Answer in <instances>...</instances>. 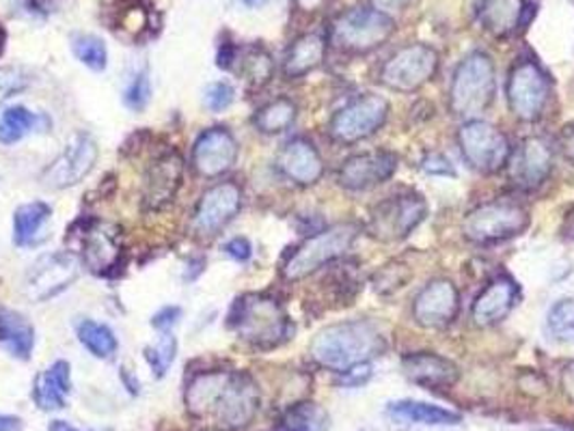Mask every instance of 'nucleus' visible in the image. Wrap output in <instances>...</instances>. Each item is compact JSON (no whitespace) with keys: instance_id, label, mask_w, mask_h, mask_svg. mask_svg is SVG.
<instances>
[{"instance_id":"nucleus-1","label":"nucleus","mask_w":574,"mask_h":431,"mask_svg":"<svg viewBox=\"0 0 574 431\" xmlns=\"http://www.w3.org/2000/svg\"><path fill=\"white\" fill-rule=\"evenodd\" d=\"M387 349V341L376 323L367 320L333 323L322 328L309 345L316 365L344 373L347 369L369 362Z\"/></svg>"},{"instance_id":"nucleus-2","label":"nucleus","mask_w":574,"mask_h":431,"mask_svg":"<svg viewBox=\"0 0 574 431\" xmlns=\"http://www.w3.org/2000/svg\"><path fill=\"white\" fill-rule=\"evenodd\" d=\"M228 325L240 341L257 349H274L290 341L294 332L285 307L270 294H244L235 298Z\"/></svg>"},{"instance_id":"nucleus-3","label":"nucleus","mask_w":574,"mask_h":431,"mask_svg":"<svg viewBox=\"0 0 574 431\" xmlns=\"http://www.w3.org/2000/svg\"><path fill=\"white\" fill-rule=\"evenodd\" d=\"M497 76L492 59L484 52H471L456 70L452 89H450V107L452 112L464 119H479L494 100Z\"/></svg>"},{"instance_id":"nucleus-4","label":"nucleus","mask_w":574,"mask_h":431,"mask_svg":"<svg viewBox=\"0 0 574 431\" xmlns=\"http://www.w3.org/2000/svg\"><path fill=\"white\" fill-rule=\"evenodd\" d=\"M356 235H358V229L354 224L342 222V224H333V226L307 237L285 259V263L281 268L283 279L290 283H296V281H303V279L316 274L320 268L344 257L345 253L352 248Z\"/></svg>"},{"instance_id":"nucleus-5","label":"nucleus","mask_w":574,"mask_h":431,"mask_svg":"<svg viewBox=\"0 0 574 431\" xmlns=\"http://www.w3.org/2000/svg\"><path fill=\"white\" fill-rule=\"evenodd\" d=\"M395 30L391 15L378 9H347L331 22V44L347 52L363 54L382 46Z\"/></svg>"},{"instance_id":"nucleus-6","label":"nucleus","mask_w":574,"mask_h":431,"mask_svg":"<svg viewBox=\"0 0 574 431\" xmlns=\"http://www.w3.org/2000/svg\"><path fill=\"white\" fill-rule=\"evenodd\" d=\"M529 226V212L514 201H490L473 208L462 220V233L475 244H494L521 235Z\"/></svg>"},{"instance_id":"nucleus-7","label":"nucleus","mask_w":574,"mask_h":431,"mask_svg":"<svg viewBox=\"0 0 574 431\" xmlns=\"http://www.w3.org/2000/svg\"><path fill=\"white\" fill-rule=\"evenodd\" d=\"M505 94L514 116L521 121H538L551 102L553 83L534 59H521L510 70Z\"/></svg>"},{"instance_id":"nucleus-8","label":"nucleus","mask_w":574,"mask_h":431,"mask_svg":"<svg viewBox=\"0 0 574 431\" xmlns=\"http://www.w3.org/2000/svg\"><path fill=\"white\" fill-rule=\"evenodd\" d=\"M98 143L89 132H74L63 151L44 169L41 184L50 190H68L85 182L98 164Z\"/></svg>"},{"instance_id":"nucleus-9","label":"nucleus","mask_w":574,"mask_h":431,"mask_svg":"<svg viewBox=\"0 0 574 431\" xmlns=\"http://www.w3.org/2000/svg\"><path fill=\"white\" fill-rule=\"evenodd\" d=\"M460 151L466 164L484 175H492L501 171L510 156L512 145L508 136L486 121H466L459 132Z\"/></svg>"},{"instance_id":"nucleus-10","label":"nucleus","mask_w":574,"mask_h":431,"mask_svg":"<svg viewBox=\"0 0 574 431\" xmlns=\"http://www.w3.org/2000/svg\"><path fill=\"white\" fill-rule=\"evenodd\" d=\"M439 70V52L428 44H413L398 50L382 67L380 83L398 94L419 91Z\"/></svg>"},{"instance_id":"nucleus-11","label":"nucleus","mask_w":574,"mask_h":431,"mask_svg":"<svg viewBox=\"0 0 574 431\" xmlns=\"http://www.w3.org/2000/svg\"><path fill=\"white\" fill-rule=\"evenodd\" d=\"M81 259L68 250L41 255L24 276V296L35 305L57 298L81 276Z\"/></svg>"},{"instance_id":"nucleus-12","label":"nucleus","mask_w":574,"mask_h":431,"mask_svg":"<svg viewBox=\"0 0 574 431\" xmlns=\"http://www.w3.org/2000/svg\"><path fill=\"white\" fill-rule=\"evenodd\" d=\"M242 201H244V193L240 184L231 180L210 186L193 210L191 231L201 239H210L219 235L231 220L240 214Z\"/></svg>"},{"instance_id":"nucleus-13","label":"nucleus","mask_w":574,"mask_h":431,"mask_svg":"<svg viewBox=\"0 0 574 431\" xmlns=\"http://www.w3.org/2000/svg\"><path fill=\"white\" fill-rule=\"evenodd\" d=\"M428 216V204L417 193L391 197L374 208L369 233L382 242H395L411 235Z\"/></svg>"},{"instance_id":"nucleus-14","label":"nucleus","mask_w":574,"mask_h":431,"mask_svg":"<svg viewBox=\"0 0 574 431\" xmlns=\"http://www.w3.org/2000/svg\"><path fill=\"white\" fill-rule=\"evenodd\" d=\"M389 119V102L382 96L367 94L352 100L347 107L338 110L331 119L329 134L333 140L352 145L376 134Z\"/></svg>"},{"instance_id":"nucleus-15","label":"nucleus","mask_w":574,"mask_h":431,"mask_svg":"<svg viewBox=\"0 0 574 431\" xmlns=\"http://www.w3.org/2000/svg\"><path fill=\"white\" fill-rule=\"evenodd\" d=\"M259 404L261 395L253 375L233 371L212 412L221 431H240L253 423L259 412Z\"/></svg>"},{"instance_id":"nucleus-16","label":"nucleus","mask_w":574,"mask_h":431,"mask_svg":"<svg viewBox=\"0 0 574 431\" xmlns=\"http://www.w3.org/2000/svg\"><path fill=\"white\" fill-rule=\"evenodd\" d=\"M186 162L180 151L169 149L154 158L143 180V208L147 212H160L169 208L184 186Z\"/></svg>"},{"instance_id":"nucleus-17","label":"nucleus","mask_w":574,"mask_h":431,"mask_svg":"<svg viewBox=\"0 0 574 431\" xmlns=\"http://www.w3.org/2000/svg\"><path fill=\"white\" fill-rule=\"evenodd\" d=\"M240 145L230 127L215 125L204 130L191 151V164L195 173L204 180H219L237 162Z\"/></svg>"},{"instance_id":"nucleus-18","label":"nucleus","mask_w":574,"mask_h":431,"mask_svg":"<svg viewBox=\"0 0 574 431\" xmlns=\"http://www.w3.org/2000/svg\"><path fill=\"white\" fill-rule=\"evenodd\" d=\"M553 147L547 138H525L516 149H512V156L505 164L510 182L521 190L542 186L553 171Z\"/></svg>"},{"instance_id":"nucleus-19","label":"nucleus","mask_w":574,"mask_h":431,"mask_svg":"<svg viewBox=\"0 0 574 431\" xmlns=\"http://www.w3.org/2000/svg\"><path fill=\"white\" fill-rule=\"evenodd\" d=\"M83 229L78 233V242H81V263L98 276H109L113 274L119 263H121V244L117 237L115 231L89 220V222H81Z\"/></svg>"},{"instance_id":"nucleus-20","label":"nucleus","mask_w":574,"mask_h":431,"mask_svg":"<svg viewBox=\"0 0 574 431\" xmlns=\"http://www.w3.org/2000/svg\"><path fill=\"white\" fill-rule=\"evenodd\" d=\"M398 156L391 151H367L345 158L338 171V182L345 190H369L393 177Z\"/></svg>"},{"instance_id":"nucleus-21","label":"nucleus","mask_w":574,"mask_h":431,"mask_svg":"<svg viewBox=\"0 0 574 431\" xmlns=\"http://www.w3.org/2000/svg\"><path fill=\"white\" fill-rule=\"evenodd\" d=\"M460 311V294L448 279L430 281L415 298L413 316L424 328H445L456 320Z\"/></svg>"},{"instance_id":"nucleus-22","label":"nucleus","mask_w":574,"mask_h":431,"mask_svg":"<svg viewBox=\"0 0 574 431\" xmlns=\"http://www.w3.org/2000/svg\"><path fill=\"white\" fill-rule=\"evenodd\" d=\"M277 169L292 184L307 188L316 186L322 180L325 160L312 140L298 136L281 147L277 156Z\"/></svg>"},{"instance_id":"nucleus-23","label":"nucleus","mask_w":574,"mask_h":431,"mask_svg":"<svg viewBox=\"0 0 574 431\" xmlns=\"http://www.w3.org/2000/svg\"><path fill=\"white\" fill-rule=\"evenodd\" d=\"M404 375L426 389L452 386L459 380V365L432 352H415L402 358Z\"/></svg>"},{"instance_id":"nucleus-24","label":"nucleus","mask_w":574,"mask_h":431,"mask_svg":"<svg viewBox=\"0 0 574 431\" xmlns=\"http://www.w3.org/2000/svg\"><path fill=\"white\" fill-rule=\"evenodd\" d=\"M521 296L518 285L510 276L494 279L475 300L473 305V322L479 328H488L494 323L503 322L510 311L514 309Z\"/></svg>"},{"instance_id":"nucleus-25","label":"nucleus","mask_w":574,"mask_h":431,"mask_svg":"<svg viewBox=\"0 0 574 431\" xmlns=\"http://www.w3.org/2000/svg\"><path fill=\"white\" fill-rule=\"evenodd\" d=\"M231 373L233 371H225V369H208V371L193 373L191 380L186 382V391H184L186 412L195 419L210 415L215 410L223 389L228 386Z\"/></svg>"},{"instance_id":"nucleus-26","label":"nucleus","mask_w":574,"mask_h":431,"mask_svg":"<svg viewBox=\"0 0 574 431\" xmlns=\"http://www.w3.org/2000/svg\"><path fill=\"white\" fill-rule=\"evenodd\" d=\"M72 393V367L68 360H57L33 382V399L39 410L57 412L63 410Z\"/></svg>"},{"instance_id":"nucleus-27","label":"nucleus","mask_w":574,"mask_h":431,"mask_svg":"<svg viewBox=\"0 0 574 431\" xmlns=\"http://www.w3.org/2000/svg\"><path fill=\"white\" fill-rule=\"evenodd\" d=\"M525 0H477V17L481 26L497 35L508 37L527 24Z\"/></svg>"},{"instance_id":"nucleus-28","label":"nucleus","mask_w":574,"mask_h":431,"mask_svg":"<svg viewBox=\"0 0 574 431\" xmlns=\"http://www.w3.org/2000/svg\"><path fill=\"white\" fill-rule=\"evenodd\" d=\"M327 57V37L320 33H305L294 39L283 59V76L288 81L303 78L318 70Z\"/></svg>"},{"instance_id":"nucleus-29","label":"nucleus","mask_w":574,"mask_h":431,"mask_svg":"<svg viewBox=\"0 0 574 431\" xmlns=\"http://www.w3.org/2000/svg\"><path fill=\"white\" fill-rule=\"evenodd\" d=\"M0 347L13 358L28 360L35 347V325L17 311L0 309Z\"/></svg>"},{"instance_id":"nucleus-30","label":"nucleus","mask_w":574,"mask_h":431,"mask_svg":"<svg viewBox=\"0 0 574 431\" xmlns=\"http://www.w3.org/2000/svg\"><path fill=\"white\" fill-rule=\"evenodd\" d=\"M52 218V208L44 201H30L13 212V242L20 248L35 246L44 239V229Z\"/></svg>"},{"instance_id":"nucleus-31","label":"nucleus","mask_w":574,"mask_h":431,"mask_svg":"<svg viewBox=\"0 0 574 431\" xmlns=\"http://www.w3.org/2000/svg\"><path fill=\"white\" fill-rule=\"evenodd\" d=\"M387 415L395 421L417 423V426H459L460 423L459 415L445 408L424 404V402H413V399L391 402L387 406Z\"/></svg>"},{"instance_id":"nucleus-32","label":"nucleus","mask_w":574,"mask_h":431,"mask_svg":"<svg viewBox=\"0 0 574 431\" xmlns=\"http://www.w3.org/2000/svg\"><path fill=\"white\" fill-rule=\"evenodd\" d=\"M233 65H237V74L248 83L251 89L266 87L274 76V61L270 52L261 46H251L246 50H240L235 54Z\"/></svg>"},{"instance_id":"nucleus-33","label":"nucleus","mask_w":574,"mask_h":431,"mask_svg":"<svg viewBox=\"0 0 574 431\" xmlns=\"http://www.w3.org/2000/svg\"><path fill=\"white\" fill-rule=\"evenodd\" d=\"M281 431H327L329 430V412L314 402H301L290 406L279 419Z\"/></svg>"},{"instance_id":"nucleus-34","label":"nucleus","mask_w":574,"mask_h":431,"mask_svg":"<svg viewBox=\"0 0 574 431\" xmlns=\"http://www.w3.org/2000/svg\"><path fill=\"white\" fill-rule=\"evenodd\" d=\"M296 114H298V108L290 98H277L255 112L253 125L261 134H281L294 125Z\"/></svg>"},{"instance_id":"nucleus-35","label":"nucleus","mask_w":574,"mask_h":431,"mask_svg":"<svg viewBox=\"0 0 574 431\" xmlns=\"http://www.w3.org/2000/svg\"><path fill=\"white\" fill-rule=\"evenodd\" d=\"M76 336L100 360H111L119 349L115 332L107 323L83 320L76 325Z\"/></svg>"},{"instance_id":"nucleus-36","label":"nucleus","mask_w":574,"mask_h":431,"mask_svg":"<svg viewBox=\"0 0 574 431\" xmlns=\"http://www.w3.org/2000/svg\"><path fill=\"white\" fill-rule=\"evenodd\" d=\"M44 116L26 107H9L0 112V145H15L39 127Z\"/></svg>"},{"instance_id":"nucleus-37","label":"nucleus","mask_w":574,"mask_h":431,"mask_svg":"<svg viewBox=\"0 0 574 431\" xmlns=\"http://www.w3.org/2000/svg\"><path fill=\"white\" fill-rule=\"evenodd\" d=\"M74 57L94 72H105L109 65L107 44L96 35H74L72 37Z\"/></svg>"},{"instance_id":"nucleus-38","label":"nucleus","mask_w":574,"mask_h":431,"mask_svg":"<svg viewBox=\"0 0 574 431\" xmlns=\"http://www.w3.org/2000/svg\"><path fill=\"white\" fill-rule=\"evenodd\" d=\"M175 356H178V338L173 336L171 330H164L158 336L156 345L145 347V360H147V365L156 378L167 375V371L175 362Z\"/></svg>"},{"instance_id":"nucleus-39","label":"nucleus","mask_w":574,"mask_h":431,"mask_svg":"<svg viewBox=\"0 0 574 431\" xmlns=\"http://www.w3.org/2000/svg\"><path fill=\"white\" fill-rule=\"evenodd\" d=\"M149 102H151V81H149L147 70H141L138 74H134V78L125 87L123 104L134 112H141L149 107Z\"/></svg>"},{"instance_id":"nucleus-40","label":"nucleus","mask_w":574,"mask_h":431,"mask_svg":"<svg viewBox=\"0 0 574 431\" xmlns=\"http://www.w3.org/2000/svg\"><path fill=\"white\" fill-rule=\"evenodd\" d=\"M235 100V91L231 87L230 83L225 81H219V83H212L206 94H204V104L210 110V112H223L233 104Z\"/></svg>"},{"instance_id":"nucleus-41","label":"nucleus","mask_w":574,"mask_h":431,"mask_svg":"<svg viewBox=\"0 0 574 431\" xmlns=\"http://www.w3.org/2000/svg\"><path fill=\"white\" fill-rule=\"evenodd\" d=\"M547 323H549V330L555 338L562 332L574 328V300H560L558 305H553V309L549 311Z\"/></svg>"},{"instance_id":"nucleus-42","label":"nucleus","mask_w":574,"mask_h":431,"mask_svg":"<svg viewBox=\"0 0 574 431\" xmlns=\"http://www.w3.org/2000/svg\"><path fill=\"white\" fill-rule=\"evenodd\" d=\"M28 78L22 74V70L15 67H4L0 70V100L9 98L11 94H17L26 87Z\"/></svg>"},{"instance_id":"nucleus-43","label":"nucleus","mask_w":574,"mask_h":431,"mask_svg":"<svg viewBox=\"0 0 574 431\" xmlns=\"http://www.w3.org/2000/svg\"><path fill=\"white\" fill-rule=\"evenodd\" d=\"M422 169H424L426 173H430V175H450V177L456 175V171H454V167L450 164V160H448L445 156H441V153H430V156H426L424 162H422Z\"/></svg>"},{"instance_id":"nucleus-44","label":"nucleus","mask_w":574,"mask_h":431,"mask_svg":"<svg viewBox=\"0 0 574 431\" xmlns=\"http://www.w3.org/2000/svg\"><path fill=\"white\" fill-rule=\"evenodd\" d=\"M369 378H371V365L363 362V365H356V367H352L342 373V384L350 386V389H356V386L367 384Z\"/></svg>"},{"instance_id":"nucleus-45","label":"nucleus","mask_w":574,"mask_h":431,"mask_svg":"<svg viewBox=\"0 0 574 431\" xmlns=\"http://www.w3.org/2000/svg\"><path fill=\"white\" fill-rule=\"evenodd\" d=\"M225 255L231 257L233 261L244 263V261L251 259V255H253V246H251V242H248L246 237H233V239H230V242L225 244Z\"/></svg>"},{"instance_id":"nucleus-46","label":"nucleus","mask_w":574,"mask_h":431,"mask_svg":"<svg viewBox=\"0 0 574 431\" xmlns=\"http://www.w3.org/2000/svg\"><path fill=\"white\" fill-rule=\"evenodd\" d=\"M180 318H182V309L180 307H164L151 318V325L156 330L164 332V330H171L175 323L180 322Z\"/></svg>"},{"instance_id":"nucleus-47","label":"nucleus","mask_w":574,"mask_h":431,"mask_svg":"<svg viewBox=\"0 0 574 431\" xmlns=\"http://www.w3.org/2000/svg\"><path fill=\"white\" fill-rule=\"evenodd\" d=\"M560 386H562V393L574 402V362H569L562 371V378H560Z\"/></svg>"},{"instance_id":"nucleus-48","label":"nucleus","mask_w":574,"mask_h":431,"mask_svg":"<svg viewBox=\"0 0 574 431\" xmlns=\"http://www.w3.org/2000/svg\"><path fill=\"white\" fill-rule=\"evenodd\" d=\"M374 2V9H378V11H382V13H393V11H402V9H406V4L411 2V0H371Z\"/></svg>"},{"instance_id":"nucleus-49","label":"nucleus","mask_w":574,"mask_h":431,"mask_svg":"<svg viewBox=\"0 0 574 431\" xmlns=\"http://www.w3.org/2000/svg\"><path fill=\"white\" fill-rule=\"evenodd\" d=\"M562 153L569 162L574 164V125H571L562 136Z\"/></svg>"},{"instance_id":"nucleus-50","label":"nucleus","mask_w":574,"mask_h":431,"mask_svg":"<svg viewBox=\"0 0 574 431\" xmlns=\"http://www.w3.org/2000/svg\"><path fill=\"white\" fill-rule=\"evenodd\" d=\"M22 430V421L17 417H9V415H0V431H20Z\"/></svg>"},{"instance_id":"nucleus-51","label":"nucleus","mask_w":574,"mask_h":431,"mask_svg":"<svg viewBox=\"0 0 574 431\" xmlns=\"http://www.w3.org/2000/svg\"><path fill=\"white\" fill-rule=\"evenodd\" d=\"M48 431H111V430H81V428H76L74 423H70V421H52L50 426H48Z\"/></svg>"},{"instance_id":"nucleus-52","label":"nucleus","mask_w":574,"mask_h":431,"mask_svg":"<svg viewBox=\"0 0 574 431\" xmlns=\"http://www.w3.org/2000/svg\"><path fill=\"white\" fill-rule=\"evenodd\" d=\"M123 380H125V386H127V391L130 393H136L138 395V380H130V373H127V369H123Z\"/></svg>"},{"instance_id":"nucleus-53","label":"nucleus","mask_w":574,"mask_h":431,"mask_svg":"<svg viewBox=\"0 0 574 431\" xmlns=\"http://www.w3.org/2000/svg\"><path fill=\"white\" fill-rule=\"evenodd\" d=\"M564 235L569 237V239H574V210L569 214V218H566V224H564Z\"/></svg>"},{"instance_id":"nucleus-54","label":"nucleus","mask_w":574,"mask_h":431,"mask_svg":"<svg viewBox=\"0 0 574 431\" xmlns=\"http://www.w3.org/2000/svg\"><path fill=\"white\" fill-rule=\"evenodd\" d=\"M246 7H251V9H259V7H264L268 0H242Z\"/></svg>"},{"instance_id":"nucleus-55","label":"nucleus","mask_w":574,"mask_h":431,"mask_svg":"<svg viewBox=\"0 0 574 431\" xmlns=\"http://www.w3.org/2000/svg\"><path fill=\"white\" fill-rule=\"evenodd\" d=\"M558 338H560V341H571V343H574V328L566 330V332H562Z\"/></svg>"},{"instance_id":"nucleus-56","label":"nucleus","mask_w":574,"mask_h":431,"mask_svg":"<svg viewBox=\"0 0 574 431\" xmlns=\"http://www.w3.org/2000/svg\"><path fill=\"white\" fill-rule=\"evenodd\" d=\"M298 2H301V7H305V9H312V7L318 4V0H298Z\"/></svg>"},{"instance_id":"nucleus-57","label":"nucleus","mask_w":574,"mask_h":431,"mask_svg":"<svg viewBox=\"0 0 574 431\" xmlns=\"http://www.w3.org/2000/svg\"><path fill=\"white\" fill-rule=\"evenodd\" d=\"M4 41H7V35H4V30H2V26H0V54H2V50H4Z\"/></svg>"},{"instance_id":"nucleus-58","label":"nucleus","mask_w":574,"mask_h":431,"mask_svg":"<svg viewBox=\"0 0 574 431\" xmlns=\"http://www.w3.org/2000/svg\"><path fill=\"white\" fill-rule=\"evenodd\" d=\"M30 4H35V7H44V4H48L50 0H28Z\"/></svg>"},{"instance_id":"nucleus-59","label":"nucleus","mask_w":574,"mask_h":431,"mask_svg":"<svg viewBox=\"0 0 574 431\" xmlns=\"http://www.w3.org/2000/svg\"><path fill=\"white\" fill-rule=\"evenodd\" d=\"M363 431H371V430H363Z\"/></svg>"}]
</instances>
